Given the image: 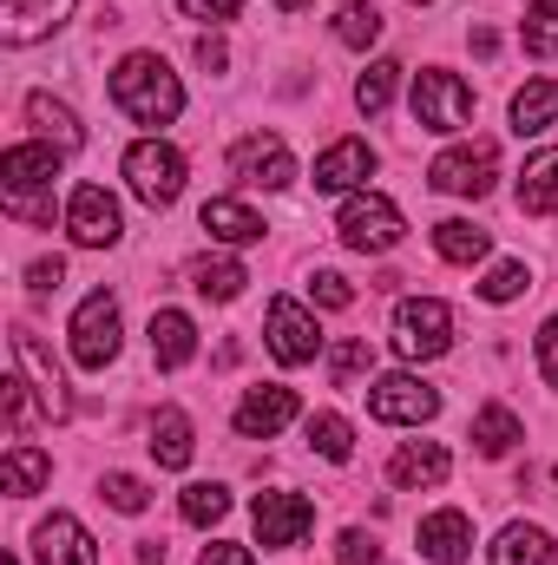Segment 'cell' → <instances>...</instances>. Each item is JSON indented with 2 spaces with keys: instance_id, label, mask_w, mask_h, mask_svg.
Listing matches in <instances>:
<instances>
[{
  "instance_id": "17",
  "label": "cell",
  "mask_w": 558,
  "mask_h": 565,
  "mask_svg": "<svg viewBox=\"0 0 558 565\" xmlns=\"http://www.w3.org/2000/svg\"><path fill=\"white\" fill-rule=\"evenodd\" d=\"M296 422V388H250L244 402H237V434L244 440H270V434H282V427Z\"/></svg>"
},
{
  "instance_id": "9",
  "label": "cell",
  "mask_w": 558,
  "mask_h": 565,
  "mask_svg": "<svg viewBox=\"0 0 558 565\" xmlns=\"http://www.w3.org/2000/svg\"><path fill=\"white\" fill-rule=\"evenodd\" d=\"M66 231H73V244H86V250H106V244H119V198L106 191V184H79L73 191V204H66Z\"/></svg>"
},
{
  "instance_id": "7",
  "label": "cell",
  "mask_w": 558,
  "mask_h": 565,
  "mask_svg": "<svg viewBox=\"0 0 558 565\" xmlns=\"http://www.w3.org/2000/svg\"><path fill=\"white\" fill-rule=\"evenodd\" d=\"M112 355H119V296L112 289H93L73 309V362L79 369H106Z\"/></svg>"
},
{
  "instance_id": "37",
  "label": "cell",
  "mask_w": 558,
  "mask_h": 565,
  "mask_svg": "<svg viewBox=\"0 0 558 565\" xmlns=\"http://www.w3.org/2000/svg\"><path fill=\"white\" fill-rule=\"evenodd\" d=\"M33 395H40V388H33L26 375H7V382H0V408H7V427H13V434H26V427L40 422V415H33Z\"/></svg>"
},
{
  "instance_id": "14",
  "label": "cell",
  "mask_w": 558,
  "mask_h": 565,
  "mask_svg": "<svg viewBox=\"0 0 558 565\" xmlns=\"http://www.w3.org/2000/svg\"><path fill=\"white\" fill-rule=\"evenodd\" d=\"M33 553H40V565H99L93 533H86L73 513H53V520H40V533H33Z\"/></svg>"
},
{
  "instance_id": "36",
  "label": "cell",
  "mask_w": 558,
  "mask_h": 565,
  "mask_svg": "<svg viewBox=\"0 0 558 565\" xmlns=\"http://www.w3.org/2000/svg\"><path fill=\"white\" fill-rule=\"evenodd\" d=\"M309 447L322 460H348L355 454V427L342 422V415H309Z\"/></svg>"
},
{
  "instance_id": "10",
  "label": "cell",
  "mask_w": 558,
  "mask_h": 565,
  "mask_svg": "<svg viewBox=\"0 0 558 565\" xmlns=\"http://www.w3.org/2000/svg\"><path fill=\"white\" fill-rule=\"evenodd\" d=\"M230 171L244 178V184H264V191H282L289 178H296V158H289V145L277 132H250V139L230 145Z\"/></svg>"
},
{
  "instance_id": "1",
  "label": "cell",
  "mask_w": 558,
  "mask_h": 565,
  "mask_svg": "<svg viewBox=\"0 0 558 565\" xmlns=\"http://www.w3.org/2000/svg\"><path fill=\"white\" fill-rule=\"evenodd\" d=\"M112 106L139 126H171L184 113V86L158 53H126L119 73H112Z\"/></svg>"
},
{
  "instance_id": "12",
  "label": "cell",
  "mask_w": 558,
  "mask_h": 565,
  "mask_svg": "<svg viewBox=\"0 0 558 565\" xmlns=\"http://www.w3.org/2000/svg\"><path fill=\"white\" fill-rule=\"evenodd\" d=\"M250 520H257V540L264 546H302L309 526H315V507L302 493H257Z\"/></svg>"
},
{
  "instance_id": "26",
  "label": "cell",
  "mask_w": 558,
  "mask_h": 565,
  "mask_svg": "<svg viewBox=\"0 0 558 565\" xmlns=\"http://www.w3.org/2000/svg\"><path fill=\"white\" fill-rule=\"evenodd\" d=\"M519 440H526V427H519L513 408H500V402H493V408H480V415H473V447H480L486 460H506Z\"/></svg>"
},
{
  "instance_id": "30",
  "label": "cell",
  "mask_w": 558,
  "mask_h": 565,
  "mask_svg": "<svg viewBox=\"0 0 558 565\" xmlns=\"http://www.w3.org/2000/svg\"><path fill=\"white\" fill-rule=\"evenodd\" d=\"M493 565H552V540L539 533V526H506L500 540H493Z\"/></svg>"
},
{
  "instance_id": "8",
  "label": "cell",
  "mask_w": 558,
  "mask_h": 565,
  "mask_svg": "<svg viewBox=\"0 0 558 565\" xmlns=\"http://www.w3.org/2000/svg\"><path fill=\"white\" fill-rule=\"evenodd\" d=\"M368 415L375 422H395V427H420L440 415V395L420 382V375H382L375 388H368Z\"/></svg>"
},
{
  "instance_id": "6",
  "label": "cell",
  "mask_w": 558,
  "mask_h": 565,
  "mask_svg": "<svg viewBox=\"0 0 558 565\" xmlns=\"http://www.w3.org/2000/svg\"><path fill=\"white\" fill-rule=\"evenodd\" d=\"M493 178H500V151H493V139L453 145V151H440V158L427 164V184L447 191V198H486Z\"/></svg>"
},
{
  "instance_id": "39",
  "label": "cell",
  "mask_w": 558,
  "mask_h": 565,
  "mask_svg": "<svg viewBox=\"0 0 558 565\" xmlns=\"http://www.w3.org/2000/svg\"><path fill=\"white\" fill-rule=\"evenodd\" d=\"M99 500H106V507H119V513H144V507H151V493H144V480H132V473H106V487H99Z\"/></svg>"
},
{
  "instance_id": "15",
  "label": "cell",
  "mask_w": 558,
  "mask_h": 565,
  "mask_svg": "<svg viewBox=\"0 0 558 565\" xmlns=\"http://www.w3.org/2000/svg\"><path fill=\"white\" fill-rule=\"evenodd\" d=\"M368 171H375L368 139H335L322 158H315V191H322V198H342V191H355Z\"/></svg>"
},
{
  "instance_id": "40",
  "label": "cell",
  "mask_w": 558,
  "mask_h": 565,
  "mask_svg": "<svg viewBox=\"0 0 558 565\" xmlns=\"http://www.w3.org/2000/svg\"><path fill=\"white\" fill-rule=\"evenodd\" d=\"M368 362H375V355H368V342H362V335H348V342H335V355H329V375H335V382H355Z\"/></svg>"
},
{
  "instance_id": "24",
  "label": "cell",
  "mask_w": 558,
  "mask_h": 565,
  "mask_svg": "<svg viewBox=\"0 0 558 565\" xmlns=\"http://www.w3.org/2000/svg\"><path fill=\"white\" fill-rule=\"evenodd\" d=\"M558 126V79H533L519 99H513V132L519 139H539Z\"/></svg>"
},
{
  "instance_id": "3",
  "label": "cell",
  "mask_w": 558,
  "mask_h": 565,
  "mask_svg": "<svg viewBox=\"0 0 558 565\" xmlns=\"http://www.w3.org/2000/svg\"><path fill=\"white\" fill-rule=\"evenodd\" d=\"M415 126L420 132H460L466 119H473V86L460 79V73H440V66H427L415 73Z\"/></svg>"
},
{
  "instance_id": "35",
  "label": "cell",
  "mask_w": 558,
  "mask_h": 565,
  "mask_svg": "<svg viewBox=\"0 0 558 565\" xmlns=\"http://www.w3.org/2000/svg\"><path fill=\"white\" fill-rule=\"evenodd\" d=\"M395 79H401V66H395V60H375V66L355 79V106H362V113H388V99H395Z\"/></svg>"
},
{
  "instance_id": "34",
  "label": "cell",
  "mask_w": 558,
  "mask_h": 565,
  "mask_svg": "<svg viewBox=\"0 0 558 565\" xmlns=\"http://www.w3.org/2000/svg\"><path fill=\"white\" fill-rule=\"evenodd\" d=\"M178 513H184L191 526H217V520L230 513V487H217V480H197V487H184Z\"/></svg>"
},
{
  "instance_id": "32",
  "label": "cell",
  "mask_w": 558,
  "mask_h": 565,
  "mask_svg": "<svg viewBox=\"0 0 558 565\" xmlns=\"http://www.w3.org/2000/svg\"><path fill=\"white\" fill-rule=\"evenodd\" d=\"M519 40H526L533 60H558V0H533V7H526Z\"/></svg>"
},
{
  "instance_id": "25",
  "label": "cell",
  "mask_w": 558,
  "mask_h": 565,
  "mask_svg": "<svg viewBox=\"0 0 558 565\" xmlns=\"http://www.w3.org/2000/svg\"><path fill=\"white\" fill-rule=\"evenodd\" d=\"M46 480H53V460H46L40 447L13 440V447H7V467H0V487H7L13 500H26V493H40Z\"/></svg>"
},
{
  "instance_id": "22",
  "label": "cell",
  "mask_w": 558,
  "mask_h": 565,
  "mask_svg": "<svg viewBox=\"0 0 558 565\" xmlns=\"http://www.w3.org/2000/svg\"><path fill=\"white\" fill-rule=\"evenodd\" d=\"M519 211L526 217H558V145L539 151V158H526V171H519Z\"/></svg>"
},
{
  "instance_id": "2",
  "label": "cell",
  "mask_w": 558,
  "mask_h": 565,
  "mask_svg": "<svg viewBox=\"0 0 558 565\" xmlns=\"http://www.w3.org/2000/svg\"><path fill=\"white\" fill-rule=\"evenodd\" d=\"M126 184H132V198L151 204V211L178 204V191H184V151L164 145V139H139L126 151Z\"/></svg>"
},
{
  "instance_id": "21",
  "label": "cell",
  "mask_w": 558,
  "mask_h": 565,
  "mask_svg": "<svg viewBox=\"0 0 558 565\" xmlns=\"http://www.w3.org/2000/svg\"><path fill=\"white\" fill-rule=\"evenodd\" d=\"M191 355H197L191 316H184V309H158V316H151V362H158V369H184Z\"/></svg>"
},
{
  "instance_id": "42",
  "label": "cell",
  "mask_w": 558,
  "mask_h": 565,
  "mask_svg": "<svg viewBox=\"0 0 558 565\" xmlns=\"http://www.w3.org/2000/svg\"><path fill=\"white\" fill-rule=\"evenodd\" d=\"M335 553H342V565H375V559H382V546H375L362 526H348V533L335 540Z\"/></svg>"
},
{
  "instance_id": "18",
  "label": "cell",
  "mask_w": 558,
  "mask_h": 565,
  "mask_svg": "<svg viewBox=\"0 0 558 565\" xmlns=\"http://www.w3.org/2000/svg\"><path fill=\"white\" fill-rule=\"evenodd\" d=\"M60 145H13L7 158H0V184H7V198H26L33 184H53L60 178Z\"/></svg>"
},
{
  "instance_id": "41",
  "label": "cell",
  "mask_w": 558,
  "mask_h": 565,
  "mask_svg": "<svg viewBox=\"0 0 558 565\" xmlns=\"http://www.w3.org/2000/svg\"><path fill=\"white\" fill-rule=\"evenodd\" d=\"M309 296H315L322 309H348V302H355L348 277H335V270H315V277H309Z\"/></svg>"
},
{
  "instance_id": "28",
  "label": "cell",
  "mask_w": 558,
  "mask_h": 565,
  "mask_svg": "<svg viewBox=\"0 0 558 565\" xmlns=\"http://www.w3.org/2000/svg\"><path fill=\"white\" fill-rule=\"evenodd\" d=\"M151 454H158V467H191L197 440H191V415H184V408H164V415L151 422Z\"/></svg>"
},
{
  "instance_id": "33",
  "label": "cell",
  "mask_w": 558,
  "mask_h": 565,
  "mask_svg": "<svg viewBox=\"0 0 558 565\" xmlns=\"http://www.w3.org/2000/svg\"><path fill=\"white\" fill-rule=\"evenodd\" d=\"M335 40L355 46V53L375 46V40H382V13H375L368 0H342V13H335Z\"/></svg>"
},
{
  "instance_id": "29",
  "label": "cell",
  "mask_w": 558,
  "mask_h": 565,
  "mask_svg": "<svg viewBox=\"0 0 558 565\" xmlns=\"http://www.w3.org/2000/svg\"><path fill=\"white\" fill-rule=\"evenodd\" d=\"M26 119H33V126H40L46 139L60 145V151H79V145H86L79 119H73V113H66V106H60L53 93H26Z\"/></svg>"
},
{
  "instance_id": "31",
  "label": "cell",
  "mask_w": 558,
  "mask_h": 565,
  "mask_svg": "<svg viewBox=\"0 0 558 565\" xmlns=\"http://www.w3.org/2000/svg\"><path fill=\"white\" fill-rule=\"evenodd\" d=\"M191 282H197V296H211V302H230V296H244L250 270H244V264H230V257H204V264L191 270Z\"/></svg>"
},
{
  "instance_id": "4",
  "label": "cell",
  "mask_w": 558,
  "mask_h": 565,
  "mask_svg": "<svg viewBox=\"0 0 558 565\" xmlns=\"http://www.w3.org/2000/svg\"><path fill=\"white\" fill-rule=\"evenodd\" d=\"M395 349H401L408 362L447 355V349H453V309H447L440 296H408V302L395 309Z\"/></svg>"
},
{
  "instance_id": "46",
  "label": "cell",
  "mask_w": 558,
  "mask_h": 565,
  "mask_svg": "<svg viewBox=\"0 0 558 565\" xmlns=\"http://www.w3.org/2000/svg\"><path fill=\"white\" fill-rule=\"evenodd\" d=\"M26 282H33V289H60V282H66V264H60V257H40V264L26 270Z\"/></svg>"
},
{
  "instance_id": "45",
  "label": "cell",
  "mask_w": 558,
  "mask_h": 565,
  "mask_svg": "<svg viewBox=\"0 0 558 565\" xmlns=\"http://www.w3.org/2000/svg\"><path fill=\"white\" fill-rule=\"evenodd\" d=\"M224 60H230V46H224L217 33H204V40H197V66H204V73H224Z\"/></svg>"
},
{
  "instance_id": "19",
  "label": "cell",
  "mask_w": 558,
  "mask_h": 565,
  "mask_svg": "<svg viewBox=\"0 0 558 565\" xmlns=\"http://www.w3.org/2000/svg\"><path fill=\"white\" fill-rule=\"evenodd\" d=\"M420 553L433 565H460L473 553V520L460 513V507H447V513H427L420 520Z\"/></svg>"
},
{
  "instance_id": "20",
  "label": "cell",
  "mask_w": 558,
  "mask_h": 565,
  "mask_svg": "<svg viewBox=\"0 0 558 565\" xmlns=\"http://www.w3.org/2000/svg\"><path fill=\"white\" fill-rule=\"evenodd\" d=\"M447 473H453V454H447L440 440H408V447L388 460V480L408 487V493H415V487H440Z\"/></svg>"
},
{
  "instance_id": "11",
  "label": "cell",
  "mask_w": 558,
  "mask_h": 565,
  "mask_svg": "<svg viewBox=\"0 0 558 565\" xmlns=\"http://www.w3.org/2000/svg\"><path fill=\"white\" fill-rule=\"evenodd\" d=\"M315 349H322L315 316H309L302 302L277 296V302H270V355H277L282 369H302V362H315Z\"/></svg>"
},
{
  "instance_id": "38",
  "label": "cell",
  "mask_w": 558,
  "mask_h": 565,
  "mask_svg": "<svg viewBox=\"0 0 558 565\" xmlns=\"http://www.w3.org/2000/svg\"><path fill=\"white\" fill-rule=\"evenodd\" d=\"M526 289H533V270H526V264H493L486 282H480L486 302H513V296H526Z\"/></svg>"
},
{
  "instance_id": "43",
  "label": "cell",
  "mask_w": 558,
  "mask_h": 565,
  "mask_svg": "<svg viewBox=\"0 0 558 565\" xmlns=\"http://www.w3.org/2000/svg\"><path fill=\"white\" fill-rule=\"evenodd\" d=\"M539 375H546V382L558 388V316L546 322V329H539Z\"/></svg>"
},
{
  "instance_id": "16",
  "label": "cell",
  "mask_w": 558,
  "mask_h": 565,
  "mask_svg": "<svg viewBox=\"0 0 558 565\" xmlns=\"http://www.w3.org/2000/svg\"><path fill=\"white\" fill-rule=\"evenodd\" d=\"M79 0H0V40L7 46H33L40 33H53Z\"/></svg>"
},
{
  "instance_id": "44",
  "label": "cell",
  "mask_w": 558,
  "mask_h": 565,
  "mask_svg": "<svg viewBox=\"0 0 558 565\" xmlns=\"http://www.w3.org/2000/svg\"><path fill=\"white\" fill-rule=\"evenodd\" d=\"M178 7H184L191 20H237V7H244V0H178Z\"/></svg>"
},
{
  "instance_id": "5",
  "label": "cell",
  "mask_w": 558,
  "mask_h": 565,
  "mask_svg": "<svg viewBox=\"0 0 558 565\" xmlns=\"http://www.w3.org/2000/svg\"><path fill=\"white\" fill-rule=\"evenodd\" d=\"M342 244L348 250H362V257H382V250H395L401 244V211H395V198H382V191H362V198H348L342 204Z\"/></svg>"
},
{
  "instance_id": "13",
  "label": "cell",
  "mask_w": 558,
  "mask_h": 565,
  "mask_svg": "<svg viewBox=\"0 0 558 565\" xmlns=\"http://www.w3.org/2000/svg\"><path fill=\"white\" fill-rule=\"evenodd\" d=\"M13 362H20V375L40 388V408H46V422H66V408H73V395H66V375L53 369V355L40 349V335H33V329H13Z\"/></svg>"
},
{
  "instance_id": "27",
  "label": "cell",
  "mask_w": 558,
  "mask_h": 565,
  "mask_svg": "<svg viewBox=\"0 0 558 565\" xmlns=\"http://www.w3.org/2000/svg\"><path fill=\"white\" fill-rule=\"evenodd\" d=\"M433 250H440L447 264H466V270H473V264L493 250V237H486L480 224H466V217H447V224H433Z\"/></svg>"
},
{
  "instance_id": "48",
  "label": "cell",
  "mask_w": 558,
  "mask_h": 565,
  "mask_svg": "<svg viewBox=\"0 0 558 565\" xmlns=\"http://www.w3.org/2000/svg\"><path fill=\"white\" fill-rule=\"evenodd\" d=\"M277 7H282V13H296V7H309V0H277Z\"/></svg>"
},
{
  "instance_id": "23",
  "label": "cell",
  "mask_w": 558,
  "mask_h": 565,
  "mask_svg": "<svg viewBox=\"0 0 558 565\" xmlns=\"http://www.w3.org/2000/svg\"><path fill=\"white\" fill-rule=\"evenodd\" d=\"M197 224H204L217 244H257V237H264V217H257L250 204H237V198H211V204L197 211Z\"/></svg>"
},
{
  "instance_id": "47",
  "label": "cell",
  "mask_w": 558,
  "mask_h": 565,
  "mask_svg": "<svg viewBox=\"0 0 558 565\" xmlns=\"http://www.w3.org/2000/svg\"><path fill=\"white\" fill-rule=\"evenodd\" d=\"M197 565H257V559H250V546H224V540H217V546H204Z\"/></svg>"
},
{
  "instance_id": "49",
  "label": "cell",
  "mask_w": 558,
  "mask_h": 565,
  "mask_svg": "<svg viewBox=\"0 0 558 565\" xmlns=\"http://www.w3.org/2000/svg\"><path fill=\"white\" fill-rule=\"evenodd\" d=\"M415 7H420V0H415Z\"/></svg>"
}]
</instances>
